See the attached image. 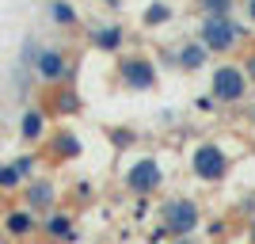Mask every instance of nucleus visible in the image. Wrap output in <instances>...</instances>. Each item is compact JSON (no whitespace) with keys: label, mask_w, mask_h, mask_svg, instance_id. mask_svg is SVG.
Masks as SVG:
<instances>
[{"label":"nucleus","mask_w":255,"mask_h":244,"mask_svg":"<svg viewBox=\"0 0 255 244\" xmlns=\"http://www.w3.org/2000/svg\"><path fill=\"white\" fill-rule=\"evenodd\" d=\"M50 23H57V27H73V23H76V8L69 4V0H50Z\"/></svg>","instance_id":"16"},{"label":"nucleus","mask_w":255,"mask_h":244,"mask_svg":"<svg viewBox=\"0 0 255 244\" xmlns=\"http://www.w3.org/2000/svg\"><path fill=\"white\" fill-rule=\"evenodd\" d=\"M240 65H244V73H248V80H255V50L248 53V57H244V61H240Z\"/></svg>","instance_id":"22"},{"label":"nucleus","mask_w":255,"mask_h":244,"mask_svg":"<svg viewBox=\"0 0 255 244\" xmlns=\"http://www.w3.org/2000/svg\"><path fill=\"white\" fill-rule=\"evenodd\" d=\"M248 92H252V80H248L240 61H225V65L213 69L210 96L217 99V103H240V99H248Z\"/></svg>","instance_id":"2"},{"label":"nucleus","mask_w":255,"mask_h":244,"mask_svg":"<svg viewBox=\"0 0 255 244\" xmlns=\"http://www.w3.org/2000/svg\"><path fill=\"white\" fill-rule=\"evenodd\" d=\"M198 42L210 53H233L236 46L244 42V27L233 23V15L225 19H213V15H202V27H198Z\"/></svg>","instance_id":"3"},{"label":"nucleus","mask_w":255,"mask_h":244,"mask_svg":"<svg viewBox=\"0 0 255 244\" xmlns=\"http://www.w3.org/2000/svg\"><path fill=\"white\" fill-rule=\"evenodd\" d=\"M42 233L50 237V241H73V218L69 214H61V210H50L46 214V222H42Z\"/></svg>","instance_id":"14"},{"label":"nucleus","mask_w":255,"mask_h":244,"mask_svg":"<svg viewBox=\"0 0 255 244\" xmlns=\"http://www.w3.org/2000/svg\"><path fill=\"white\" fill-rule=\"evenodd\" d=\"M34 76L42 84H61L69 76V57L53 46H38V57H34Z\"/></svg>","instance_id":"7"},{"label":"nucleus","mask_w":255,"mask_h":244,"mask_svg":"<svg viewBox=\"0 0 255 244\" xmlns=\"http://www.w3.org/2000/svg\"><path fill=\"white\" fill-rule=\"evenodd\" d=\"M252 244H255V225H252Z\"/></svg>","instance_id":"26"},{"label":"nucleus","mask_w":255,"mask_h":244,"mask_svg":"<svg viewBox=\"0 0 255 244\" xmlns=\"http://www.w3.org/2000/svg\"><path fill=\"white\" fill-rule=\"evenodd\" d=\"M57 111H61V115H73V111H80V99L65 88V92H57Z\"/></svg>","instance_id":"19"},{"label":"nucleus","mask_w":255,"mask_h":244,"mask_svg":"<svg viewBox=\"0 0 255 244\" xmlns=\"http://www.w3.org/2000/svg\"><path fill=\"white\" fill-rule=\"evenodd\" d=\"M4 229H8V237L23 241V237H31L34 229H38V214H31L27 206H15V210H8V218H4Z\"/></svg>","instance_id":"10"},{"label":"nucleus","mask_w":255,"mask_h":244,"mask_svg":"<svg viewBox=\"0 0 255 244\" xmlns=\"http://www.w3.org/2000/svg\"><path fill=\"white\" fill-rule=\"evenodd\" d=\"M160 183H164V168H160V160L156 157H137L133 164H129V172H126V187L137 199H149L152 191H160Z\"/></svg>","instance_id":"6"},{"label":"nucleus","mask_w":255,"mask_h":244,"mask_svg":"<svg viewBox=\"0 0 255 244\" xmlns=\"http://www.w3.org/2000/svg\"><path fill=\"white\" fill-rule=\"evenodd\" d=\"M194 107H198V111H213L217 99H213V96H198V99H194Z\"/></svg>","instance_id":"21"},{"label":"nucleus","mask_w":255,"mask_h":244,"mask_svg":"<svg viewBox=\"0 0 255 244\" xmlns=\"http://www.w3.org/2000/svg\"><path fill=\"white\" fill-rule=\"evenodd\" d=\"M191 172L202 183H221L229 176V153L213 141H202V145L191 149Z\"/></svg>","instance_id":"5"},{"label":"nucleus","mask_w":255,"mask_h":244,"mask_svg":"<svg viewBox=\"0 0 255 244\" xmlns=\"http://www.w3.org/2000/svg\"><path fill=\"white\" fill-rule=\"evenodd\" d=\"M171 19H175V8H171L168 0H152L149 8L141 11V23H145L149 31H160V27H164V23H171Z\"/></svg>","instance_id":"15"},{"label":"nucleus","mask_w":255,"mask_h":244,"mask_svg":"<svg viewBox=\"0 0 255 244\" xmlns=\"http://www.w3.org/2000/svg\"><path fill=\"white\" fill-rule=\"evenodd\" d=\"M202 225V206L194 199H187V195H175V199H168L164 206H160V229L168 237H191L194 229Z\"/></svg>","instance_id":"1"},{"label":"nucleus","mask_w":255,"mask_h":244,"mask_svg":"<svg viewBox=\"0 0 255 244\" xmlns=\"http://www.w3.org/2000/svg\"><path fill=\"white\" fill-rule=\"evenodd\" d=\"M244 8H248V19L255 23V0H244Z\"/></svg>","instance_id":"23"},{"label":"nucleus","mask_w":255,"mask_h":244,"mask_svg":"<svg viewBox=\"0 0 255 244\" xmlns=\"http://www.w3.org/2000/svg\"><path fill=\"white\" fill-rule=\"evenodd\" d=\"M19 138L31 141V145L46 138V111H38V107L23 111V118H19Z\"/></svg>","instance_id":"13"},{"label":"nucleus","mask_w":255,"mask_h":244,"mask_svg":"<svg viewBox=\"0 0 255 244\" xmlns=\"http://www.w3.org/2000/svg\"><path fill=\"white\" fill-rule=\"evenodd\" d=\"M53 202H57V187H53V180H27L23 183V206L31 214H50Z\"/></svg>","instance_id":"8"},{"label":"nucleus","mask_w":255,"mask_h":244,"mask_svg":"<svg viewBox=\"0 0 255 244\" xmlns=\"http://www.w3.org/2000/svg\"><path fill=\"white\" fill-rule=\"evenodd\" d=\"M11 164H15V168H19L23 183H27V180H34V168H38V157H31V153H27V157H19V160H11Z\"/></svg>","instance_id":"20"},{"label":"nucleus","mask_w":255,"mask_h":244,"mask_svg":"<svg viewBox=\"0 0 255 244\" xmlns=\"http://www.w3.org/2000/svg\"><path fill=\"white\" fill-rule=\"evenodd\" d=\"M122 42H126V31H122L118 23H103V27L92 31V46L103 50V53H118V50H122Z\"/></svg>","instance_id":"11"},{"label":"nucleus","mask_w":255,"mask_h":244,"mask_svg":"<svg viewBox=\"0 0 255 244\" xmlns=\"http://www.w3.org/2000/svg\"><path fill=\"white\" fill-rule=\"evenodd\" d=\"M23 187V176L15 164H0V191H19Z\"/></svg>","instance_id":"18"},{"label":"nucleus","mask_w":255,"mask_h":244,"mask_svg":"<svg viewBox=\"0 0 255 244\" xmlns=\"http://www.w3.org/2000/svg\"><path fill=\"white\" fill-rule=\"evenodd\" d=\"M210 57H213V53L206 50L198 38H194V42H183L179 50H175V57H171V61L179 65L183 73H198V69H206V65H210Z\"/></svg>","instance_id":"9"},{"label":"nucleus","mask_w":255,"mask_h":244,"mask_svg":"<svg viewBox=\"0 0 255 244\" xmlns=\"http://www.w3.org/2000/svg\"><path fill=\"white\" fill-rule=\"evenodd\" d=\"M80 138H76L73 130H57V134H50V153L57 160H73V157H80Z\"/></svg>","instance_id":"12"},{"label":"nucleus","mask_w":255,"mask_h":244,"mask_svg":"<svg viewBox=\"0 0 255 244\" xmlns=\"http://www.w3.org/2000/svg\"><path fill=\"white\" fill-rule=\"evenodd\" d=\"M107 8H122V0H103Z\"/></svg>","instance_id":"25"},{"label":"nucleus","mask_w":255,"mask_h":244,"mask_svg":"<svg viewBox=\"0 0 255 244\" xmlns=\"http://www.w3.org/2000/svg\"><path fill=\"white\" fill-rule=\"evenodd\" d=\"M236 0H198V11L202 15H213V19H225V15H233Z\"/></svg>","instance_id":"17"},{"label":"nucleus","mask_w":255,"mask_h":244,"mask_svg":"<svg viewBox=\"0 0 255 244\" xmlns=\"http://www.w3.org/2000/svg\"><path fill=\"white\" fill-rule=\"evenodd\" d=\"M175 244H202V241H194V237H179Z\"/></svg>","instance_id":"24"},{"label":"nucleus","mask_w":255,"mask_h":244,"mask_svg":"<svg viewBox=\"0 0 255 244\" xmlns=\"http://www.w3.org/2000/svg\"><path fill=\"white\" fill-rule=\"evenodd\" d=\"M115 73H118V84L126 92H152L156 88V61L145 57V53H122Z\"/></svg>","instance_id":"4"}]
</instances>
